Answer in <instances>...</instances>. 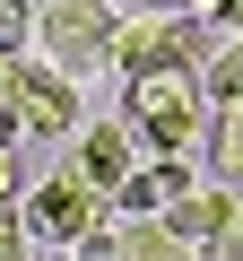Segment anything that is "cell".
<instances>
[{"label":"cell","instance_id":"1","mask_svg":"<svg viewBox=\"0 0 243 261\" xmlns=\"http://www.w3.org/2000/svg\"><path fill=\"white\" fill-rule=\"evenodd\" d=\"M122 130L148 157H191L208 140V87L200 70H139L122 79Z\"/></svg>","mask_w":243,"mask_h":261},{"label":"cell","instance_id":"2","mask_svg":"<svg viewBox=\"0 0 243 261\" xmlns=\"http://www.w3.org/2000/svg\"><path fill=\"white\" fill-rule=\"evenodd\" d=\"M217 61V27L191 9H131L113 27V70L139 79V70H208Z\"/></svg>","mask_w":243,"mask_h":261},{"label":"cell","instance_id":"3","mask_svg":"<svg viewBox=\"0 0 243 261\" xmlns=\"http://www.w3.org/2000/svg\"><path fill=\"white\" fill-rule=\"evenodd\" d=\"M113 27H122V0H52V9H35V44L70 79L113 61Z\"/></svg>","mask_w":243,"mask_h":261},{"label":"cell","instance_id":"4","mask_svg":"<svg viewBox=\"0 0 243 261\" xmlns=\"http://www.w3.org/2000/svg\"><path fill=\"white\" fill-rule=\"evenodd\" d=\"M18 218H26V235H44V244L96 252V235L113 226V192H96V183H78V174L61 166L52 183H35V200H26Z\"/></svg>","mask_w":243,"mask_h":261},{"label":"cell","instance_id":"5","mask_svg":"<svg viewBox=\"0 0 243 261\" xmlns=\"http://www.w3.org/2000/svg\"><path fill=\"white\" fill-rule=\"evenodd\" d=\"M18 122L35 130V140H61V130L78 122V79L61 61H26L18 70Z\"/></svg>","mask_w":243,"mask_h":261},{"label":"cell","instance_id":"6","mask_svg":"<svg viewBox=\"0 0 243 261\" xmlns=\"http://www.w3.org/2000/svg\"><path fill=\"white\" fill-rule=\"evenodd\" d=\"M183 192H191V166H183V157H139L131 174H122L113 209H122V218H165Z\"/></svg>","mask_w":243,"mask_h":261},{"label":"cell","instance_id":"7","mask_svg":"<svg viewBox=\"0 0 243 261\" xmlns=\"http://www.w3.org/2000/svg\"><path fill=\"white\" fill-rule=\"evenodd\" d=\"M131 166H139V140H131L122 122H87V130H78V157H70V174H78V183L122 192V174H131Z\"/></svg>","mask_w":243,"mask_h":261},{"label":"cell","instance_id":"8","mask_svg":"<svg viewBox=\"0 0 243 261\" xmlns=\"http://www.w3.org/2000/svg\"><path fill=\"white\" fill-rule=\"evenodd\" d=\"M200 148H208L217 183L243 192V96H234V105H208V140H200Z\"/></svg>","mask_w":243,"mask_h":261},{"label":"cell","instance_id":"9","mask_svg":"<svg viewBox=\"0 0 243 261\" xmlns=\"http://www.w3.org/2000/svg\"><path fill=\"white\" fill-rule=\"evenodd\" d=\"M113 261H191V244L165 226V218H131L113 235Z\"/></svg>","mask_w":243,"mask_h":261},{"label":"cell","instance_id":"10","mask_svg":"<svg viewBox=\"0 0 243 261\" xmlns=\"http://www.w3.org/2000/svg\"><path fill=\"white\" fill-rule=\"evenodd\" d=\"M200 87H208L217 105H234V96H243V44H226V53H217V61L200 70Z\"/></svg>","mask_w":243,"mask_h":261},{"label":"cell","instance_id":"11","mask_svg":"<svg viewBox=\"0 0 243 261\" xmlns=\"http://www.w3.org/2000/svg\"><path fill=\"white\" fill-rule=\"evenodd\" d=\"M0 53H35V9H26V0H0Z\"/></svg>","mask_w":243,"mask_h":261},{"label":"cell","instance_id":"12","mask_svg":"<svg viewBox=\"0 0 243 261\" xmlns=\"http://www.w3.org/2000/svg\"><path fill=\"white\" fill-rule=\"evenodd\" d=\"M174 9H191V18H208V27H234V35H243V0H174Z\"/></svg>","mask_w":243,"mask_h":261},{"label":"cell","instance_id":"13","mask_svg":"<svg viewBox=\"0 0 243 261\" xmlns=\"http://www.w3.org/2000/svg\"><path fill=\"white\" fill-rule=\"evenodd\" d=\"M0 261H26V218H18V200L0 209Z\"/></svg>","mask_w":243,"mask_h":261},{"label":"cell","instance_id":"14","mask_svg":"<svg viewBox=\"0 0 243 261\" xmlns=\"http://www.w3.org/2000/svg\"><path fill=\"white\" fill-rule=\"evenodd\" d=\"M18 192H26V157H18V148H0V209H9Z\"/></svg>","mask_w":243,"mask_h":261},{"label":"cell","instance_id":"15","mask_svg":"<svg viewBox=\"0 0 243 261\" xmlns=\"http://www.w3.org/2000/svg\"><path fill=\"white\" fill-rule=\"evenodd\" d=\"M191 261H243V226H226V235H217V244H200Z\"/></svg>","mask_w":243,"mask_h":261},{"label":"cell","instance_id":"16","mask_svg":"<svg viewBox=\"0 0 243 261\" xmlns=\"http://www.w3.org/2000/svg\"><path fill=\"white\" fill-rule=\"evenodd\" d=\"M18 130H26V122H18V96L0 87V148H18Z\"/></svg>","mask_w":243,"mask_h":261},{"label":"cell","instance_id":"17","mask_svg":"<svg viewBox=\"0 0 243 261\" xmlns=\"http://www.w3.org/2000/svg\"><path fill=\"white\" fill-rule=\"evenodd\" d=\"M122 9H174V0H122Z\"/></svg>","mask_w":243,"mask_h":261},{"label":"cell","instance_id":"18","mask_svg":"<svg viewBox=\"0 0 243 261\" xmlns=\"http://www.w3.org/2000/svg\"><path fill=\"white\" fill-rule=\"evenodd\" d=\"M70 261H104V252H70Z\"/></svg>","mask_w":243,"mask_h":261}]
</instances>
